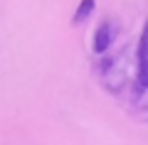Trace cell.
Here are the masks:
<instances>
[{
    "label": "cell",
    "instance_id": "1",
    "mask_svg": "<svg viewBox=\"0 0 148 145\" xmlns=\"http://www.w3.org/2000/svg\"><path fill=\"white\" fill-rule=\"evenodd\" d=\"M148 88V20L138 39V91Z\"/></svg>",
    "mask_w": 148,
    "mask_h": 145
},
{
    "label": "cell",
    "instance_id": "2",
    "mask_svg": "<svg viewBox=\"0 0 148 145\" xmlns=\"http://www.w3.org/2000/svg\"><path fill=\"white\" fill-rule=\"evenodd\" d=\"M111 22H101L99 30H96V37H94V52L96 54H104L111 44Z\"/></svg>",
    "mask_w": 148,
    "mask_h": 145
},
{
    "label": "cell",
    "instance_id": "3",
    "mask_svg": "<svg viewBox=\"0 0 148 145\" xmlns=\"http://www.w3.org/2000/svg\"><path fill=\"white\" fill-rule=\"evenodd\" d=\"M91 10H94V0H82V5L77 7V15H74V25L84 22L86 17L91 15Z\"/></svg>",
    "mask_w": 148,
    "mask_h": 145
}]
</instances>
